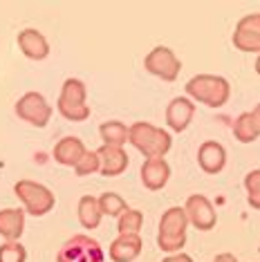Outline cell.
Returning <instances> with one entry per match:
<instances>
[{"mask_svg":"<svg viewBox=\"0 0 260 262\" xmlns=\"http://www.w3.org/2000/svg\"><path fill=\"white\" fill-rule=\"evenodd\" d=\"M128 141L146 159H164L173 146V139L164 128H155L146 121H137L128 128Z\"/></svg>","mask_w":260,"mask_h":262,"instance_id":"cell-1","label":"cell"},{"mask_svg":"<svg viewBox=\"0 0 260 262\" xmlns=\"http://www.w3.org/2000/svg\"><path fill=\"white\" fill-rule=\"evenodd\" d=\"M186 226L188 217L182 206H170L159 220L157 244L164 253H177L186 244Z\"/></svg>","mask_w":260,"mask_h":262,"instance_id":"cell-2","label":"cell"},{"mask_svg":"<svg viewBox=\"0 0 260 262\" xmlns=\"http://www.w3.org/2000/svg\"><path fill=\"white\" fill-rule=\"evenodd\" d=\"M186 94L209 108H220L229 101L231 88L229 81L215 74H198L186 83Z\"/></svg>","mask_w":260,"mask_h":262,"instance_id":"cell-3","label":"cell"},{"mask_svg":"<svg viewBox=\"0 0 260 262\" xmlns=\"http://www.w3.org/2000/svg\"><path fill=\"white\" fill-rule=\"evenodd\" d=\"M14 193H16V198L23 202V206H25V211L29 213V215H36V217L50 213L56 204L54 193H52L47 186H43V184H36L32 180L16 182Z\"/></svg>","mask_w":260,"mask_h":262,"instance_id":"cell-4","label":"cell"},{"mask_svg":"<svg viewBox=\"0 0 260 262\" xmlns=\"http://www.w3.org/2000/svg\"><path fill=\"white\" fill-rule=\"evenodd\" d=\"M85 85L79 79H68L58 94V112L68 121H85L90 117V108L85 105Z\"/></svg>","mask_w":260,"mask_h":262,"instance_id":"cell-5","label":"cell"},{"mask_svg":"<svg viewBox=\"0 0 260 262\" xmlns=\"http://www.w3.org/2000/svg\"><path fill=\"white\" fill-rule=\"evenodd\" d=\"M56 262H103V251L90 235H74L61 247Z\"/></svg>","mask_w":260,"mask_h":262,"instance_id":"cell-6","label":"cell"},{"mask_svg":"<svg viewBox=\"0 0 260 262\" xmlns=\"http://www.w3.org/2000/svg\"><path fill=\"white\" fill-rule=\"evenodd\" d=\"M144 65L153 76H157V79H162L166 83H173L182 72V61L166 45H157L153 52H148Z\"/></svg>","mask_w":260,"mask_h":262,"instance_id":"cell-7","label":"cell"},{"mask_svg":"<svg viewBox=\"0 0 260 262\" xmlns=\"http://www.w3.org/2000/svg\"><path fill=\"white\" fill-rule=\"evenodd\" d=\"M16 115H18L23 121L32 123L36 128H43L50 123L52 117V105L45 101L43 94L38 92H27L16 101Z\"/></svg>","mask_w":260,"mask_h":262,"instance_id":"cell-8","label":"cell"},{"mask_svg":"<svg viewBox=\"0 0 260 262\" xmlns=\"http://www.w3.org/2000/svg\"><path fill=\"white\" fill-rule=\"evenodd\" d=\"M186 217L198 231H211L218 222V215H215V208L211 204L204 195H191L186 200Z\"/></svg>","mask_w":260,"mask_h":262,"instance_id":"cell-9","label":"cell"},{"mask_svg":"<svg viewBox=\"0 0 260 262\" xmlns=\"http://www.w3.org/2000/svg\"><path fill=\"white\" fill-rule=\"evenodd\" d=\"M195 115V105L191 99L186 97H177L168 103L166 108V126L173 130V133H184L191 123V119Z\"/></svg>","mask_w":260,"mask_h":262,"instance_id":"cell-10","label":"cell"},{"mask_svg":"<svg viewBox=\"0 0 260 262\" xmlns=\"http://www.w3.org/2000/svg\"><path fill=\"white\" fill-rule=\"evenodd\" d=\"M198 164L204 172L218 175L224 168V164H227V150H224V146L218 144V141H204L198 150Z\"/></svg>","mask_w":260,"mask_h":262,"instance_id":"cell-11","label":"cell"},{"mask_svg":"<svg viewBox=\"0 0 260 262\" xmlns=\"http://www.w3.org/2000/svg\"><path fill=\"white\" fill-rule=\"evenodd\" d=\"M170 177V166L166 159H146L141 164V184L148 190H162Z\"/></svg>","mask_w":260,"mask_h":262,"instance_id":"cell-12","label":"cell"},{"mask_svg":"<svg viewBox=\"0 0 260 262\" xmlns=\"http://www.w3.org/2000/svg\"><path fill=\"white\" fill-rule=\"evenodd\" d=\"M99 159H101V175L105 177H117L121 172H126L130 159L123 148H117V146H101L99 148Z\"/></svg>","mask_w":260,"mask_h":262,"instance_id":"cell-13","label":"cell"},{"mask_svg":"<svg viewBox=\"0 0 260 262\" xmlns=\"http://www.w3.org/2000/svg\"><path fill=\"white\" fill-rule=\"evenodd\" d=\"M18 47L32 61H43L50 54V43L38 29H23L18 34Z\"/></svg>","mask_w":260,"mask_h":262,"instance_id":"cell-14","label":"cell"},{"mask_svg":"<svg viewBox=\"0 0 260 262\" xmlns=\"http://www.w3.org/2000/svg\"><path fill=\"white\" fill-rule=\"evenodd\" d=\"M88 150H85V144L79 139V137H63L61 141L54 146V159L63 166H74L81 162Z\"/></svg>","mask_w":260,"mask_h":262,"instance_id":"cell-15","label":"cell"},{"mask_svg":"<svg viewBox=\"0 0 260 262\" xmlns=\"http://www.w3.org/2000/svg\"><path fill=\"white\" fill-rule=\"evenodd\" d=\"M25 231V213L23 208H3L0 211V235L7 242H18Z\"/></svg>","mask_w":260,"mask_h":262,"instance_id":"cell-16","label":"cell"},{"mask_svg":"<svg viewBox=\"0 0 260 262\" xmlns=\"http://www.w3.org/2000/svg\"><path fill=\"white\" fill-rule=\"evenodd\" d=\"M141 253L139 235H119L110 244V258L115 262H133Z\"/></svg>","mask_w":260,"mask_h":262,"instance_id":"cell-17","label":"cell"},{"mask_svg":"<svg viewBox=\"0 0 260 262\" xmlns=\"http://www.w3.org/2000/svg\"><path fill=\"white\" fill-rule=\"evenodd\" d=\"M76 213H79L81 226L88 229V231L97 229V226L101 224V217H103L101 206H99V200L92 198V195H83V198L79 200V211Z\"/></svg>","mask_w":260,"mask_h":262,"instance_id":"cell-18","label":"cell"},{"mask_svg":"<svg viewBox=\"0 0 260 262\" xmlns=\"http://www.w3.org/2000/svg\"><path fill=\"white\" fill-rule=\"evenodd\" d=\"M99 135L103 139V146H117L123 148V144H128V126L121 121H105L99 128Z\"/></svg>","mask_w":260,"mask_h":262,"instance_id":"cell-19","label":"cell"},{"mask_svg":"<svg viewBox=\"0 0 260 262\" xmlns=\"http://www.w3.org/2000/svg\"><path fill=\"white\" fill-rule=\"evenodd\" d=\"M141 224H144V213L137 208H128L117 222V231L119 235H139Z\"/></svg>","mask_w":260,"mask_h":262,"instance_id":"cell-20","label":"cell"},{"mask_svg":"<svg viewBox=\"0 0 260 262\" xmlns=\"http://www.w3.org/2000/svg\"><path fill=\"white\" fill-rule=\"evenodd\" d=\"M99 206H101L103 215H110V217H121L123 213L128 211L123 198L117 195V193H103L101 198H99Z\"/></svg>","mask_w":260,"mask_h":262,"instance_id":"cell-21","label":"cell"},{"mask_svg":"<svg viewBox=\"0 0 260 262\" xmlns=\"http://www.w3.org/2000/svg\"><path fill=\"white\" fill-rule=\"evenodd\" d=\"M233 45L238 47L240 52H253V54L258 52V56H260V34H256V32H247V29L235 27Z\"/></svg>","mask_w":260,"mask_h":262,"instance_id":"cell-22","label":"cell"},{"mask_svg":"<svg viewBox=\"0 0 260 262\" xmlns=\"http://www.w3.org/2000/svg\"><path fill=\"white\" fill-rule=\"evenodd\" d=\"M233 135H235V139H238V141H242V144H251V141L258 137L256 130H253V123H251V115H249V112H242V115L235 119Z\"/></svg>","mask_w":260,"mask_h":262,"instance_id":"cell-23","label":"cell"},{"mask_svg":"<svg viewBox=\"0 0 260 262\" xmlns=\"http://www.w3.org/2000/svg\"><path fill=\"white\" fill-rule=\"evenodd\" d=\"M99 168H101V159H99L97 150H88L83 157H81V162L74 166V170H76V175L79 177H85V175H90V172H97Z\"/></svg>","mask_w":260,"mask_h":262,"instance_id":"cell-24","label":"cell"},{"mask_svg":"<svg viewBox=\"0 0 260 262\" xmlns=\"http://www.w3.org/2000/svg\"><path fill=\"white\" fill-rule=\"evenodd\" d=\"M27 251L18 242H5L0 247V262H25Z\"/></svg>","mask_w":260,"mask_h":262,"instance_id":"cell-25","label":"cell"},{"mask_svg":"<svg viewBox=\"0 0 260 262\" xmlns=\"http://www.w3.org/2000/svg\"><path fill=\"white\" fill-rule=\"evenodd\" d=\"M238 29H247V32H256L260 34V14H249L245 16V18L238 20V25H235Z\"/></svg>","mask_w":260,"mask_h":262,"instance_id":"cell-26","label":"cell"},{"mask_svg":"<svg viewBox=\"0 0 260 262\" xmlns=\"http://www.w3.org/2000/svg\"><path fill=\"white\" fill-rule=\"evenodd\" d=\"M245 188L249 195H258L260 193V168L251 170L249 175L245 177Z\"/></svg>","mask_w":260,"mask_h":262,"instance_id":"cell-27","label":"cell"},{"mask_svg":"<svg viewBox=\"0 0 260 262\" xmlns=\"http://www.w3.org/2000/svg\"><path fill=\"white\" fill-rule=\"evenodd\" d=\"M249 115H251V123H253V130H256V135L260 137V103H258L256 108H253V110L249 112Z\"/></svg>","mask_w":260,"mask_h":262,"instance_id":"cell-28","label":"cell"},{"mask_svg":"<svg viewBox=\"0 0 260 262\" xmlns=\"http://www.w3.org/2000/svg\"><path fill=\"white\" fill-rule=\"evenodd\" d=\"M162 262H193V258L186 253H173V255H168V258H164Z\"/></svg>","mask_w":260,"mask_h":262,"instance_id":"cell-29","label":"cell"},{"mask_svg":"<svg viewBox=\"0 0 260 262\" xmlns=\"http://www.w3.org/2000/svg\"><path fill=\"white\" fill-rule=\"evenodd\" d=\"M247 202H249V206H251V208L260 211V193H258V195H249V198H247Z\"/></svg>","mask_w":260,"mask_h":262,"instance_id":"cell-30","label":"cell"},{"mask_svg":"<svg viewBox=\"0 0 260 262\" xmlns=\"http://www.w3.org/2000/svg\"><path fill=\"white\" fill-rule=\"evenodd\" d=\"M213 262H238V260H235L231 253H220V255H215Z\"/></svg>","mask_w":260,"mask_h":262,"instance_id":"cell-31","label":"cell"},{"mask_svg":"<svg viewBox=\"0 0 260 262\" xmlns=\"http://www.w3.org/2000/svg\"><path fill=\"white\" fill-rule=\"evenodd\" d=\"M256 72H258V74H260V56H258V58H256Z\"/></svg>","mask_w":260,"mask_h":262,"instance_id":"cell-32","label":"cell"}]
</instances>
